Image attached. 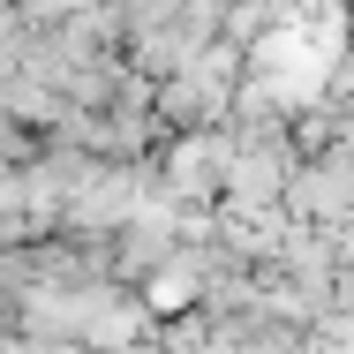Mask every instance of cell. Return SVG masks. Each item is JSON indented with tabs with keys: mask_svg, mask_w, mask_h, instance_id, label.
<instances>
[{
	"mask_svg": "<svg viewBox=\"0 0 354 354\" xmlns=\"http://www.w3.org/2000/svg\"><path fill=\"white\" fill-rule=\"evenodd\" d=\"M68 8H75V0H15V15H23V23H38V30H53Z\"/></svg>",
	"mask_w": 354,
	"mask_h": 354,
	"instance_id": "obj_2",
	"label": "cell"
},
{
	"mask_svg": "<svg viewBox=\"0 0 354 354\" xmlns=\"http://www.w3.org/2000/svg\"><path fill=\"white\" fill-rule=\"evenodd\" d=\"M30 38H38V23H23V15H15V0H0V83H8V75L23 68Z\"/></svg>",
	"mask_w": 354,
	"mask_h": 354,
	"instance_id": "obj_1",
	"label": "cell"
}]
</instances>
